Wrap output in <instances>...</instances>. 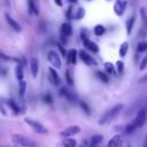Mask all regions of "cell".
<instances>
[{
    "label": "cell",
    "instance_id": "obj_20",
    "mask_svg": "<svg viewBox=\"0 0 147 147\" xmlns=\"http://www.w3.org/2000/svg\"><path fill=\"white\" fill-rule=\"evenodd\" d=\"M134 22H136L134 15L133 16H130L127 18V21H126V32H127V34H131L132 29H133V25H134Z\"/></svg>",
    "mask_w": 147,
    "mask_h": 147
},
{
    "label": "cell",
    "instance_id": "obj_41",
    "mask_svg": "<svg viewBox=\"0 0 147 147\" xmlns=\"http://www.w3.org/2000/svg\"><path fill=\"white\" fill-rule=\"evenodd\" d=\"M55 1V3L57 5V6H60V7H62V5H63V2H62V0H54Z\"/></svg>",
    "mask_w": 147,
    "mask_h": 147
},
{
    "label": "cell",
    "instance_id": "obj_33",
    "mask_svg": "<svg viewBox=\"0 0 147 147\" xmlns=\"http://www.w3.org/2000/svg\"><path fill=\"white\" fill-rule=\"evenodd\" d=\"M140 15H141V17H142V22L145 23V26L147 28V13H146L145 8H141V9H140Z\"/></svg>",
    "mask_w": 147,
    "mask_h": 147
},
{
    "label": "cell",
    "instance_id": "obj_3",
    "mask_svg": "<svg viewBox=\"0 0 147 147\" xmlns=\"http://www.w3.org/2000/svg\"><path fill=\"white\" fill-rule=\"evenodd\" d=\"M24 121L36 133H39V134H47L48 133V130L41 123H39V122L34 121V119H31V118H25Z\"/></svg>",
    "mask_w": 147,
    "mask_h": 147
},
{
    "label": "cell",
    "instance_id": "obj_46",
    "mask_svg": "<svg viewBox=\"0 0 147 147\" xmlns=\"http://www.w3.org/2000/svg\"><path fill=\"white\" fill-rule=\"evenodd\" d=\"M87 1H91V0H87Z\"/></svg>",
    "mask_w": 147,
    "mask_h": 147
},
{
    "label": "cell",
    "instance_id": "obj_39",
    "mask_svg": "<svg viewBox=\"0 0 147 147\" xmlns=\"http://www.w3.org/2000/svg\"><path fill=\"white\" fill-rule=\"evenodd\" d=\"M139 83H140V84H145V83H147V74H145V75L139 79Z\"/></svg>",
    "mask_w": 147,
    "mask_h": 147
},
{
    "label": "cell",
    "instance_id": "obj_38",
    "mask_svg": "<svg viewBox=\"0 0 147 147\" xmlns=\"http://www.w3.org/2000/svg\"><path fill=\"white\" fill-rule=\"evenodd\" d=\"M57 48H59V51H60V53H61V55H62V56H67V54H65V51H64L63 46H62L60 42L57 44Z\"/></svg>",
    "mask_w": 147,
    "mask_h": 147
},
{
    "label": "cell",
    "instance_id": "obj_27",
    "mask_svg": "<svg viewBox=\"0 0 147 147\" xmlns=\"http://www.w3.org/2000/svg\"><path fill=\"white\" fill-rule=\"evenodd\" d=\"M25 91H26V83L24 80H21L20 84H18V93H20V96H23L25 94Z\"/></svg>",
    "mask_w": 147,
    "mask_h": 147
},
{
    "label": "cell",
    "instance_id": "obj_44",
    "mask_svg": "<svg viewBox=\"0 0 147 147\" xmlns=\"http://www.w3.org/2000/svg\"><path fill=\"white\" fill-rule=\"evenodd\" d=\"M78 147H84V145H80V146H78Z\"/></svg>",
    "mask_w": 147,
    "mask_h": 147
},
{
    "label": "cell",
    "instance_id": "obj_4",
    "mask_svg": "<svg viewBox=\"0 0 147 147\" xmlns=\"http://www.w3.org/2000/svg\"><path fill=\"white\" fill-rule=\"evenodd\" d=\"M47 60L48 62L51 63V65L54 68V69H60L61 65H62V62H61V57L59 55L57 52L51 49L48 53H47Z\"/></svg>",
    "mask_w": 147,
    "mask_h": 147
},
{
    "label": "cell",
    "instance_id": "obj_1",
    "mask_svg": "<svg viewBox=\"0 0 147 147\" xmlns=\"http://www.w3.org/2000/svg\"><path fill=\"white\" fill-rule=\"evenodd\" d=\"M123 108H124V106H123L122 103H118V105L111 107L109 110H107V111L100 117V119H99V124H100V125L109 124L110 122H113V121L118 116V114L123 110Z\"/></svg>",
    "mask_w": 147,
    "mask_h": 147
},
{
    "label": "cell",
    "instance_id": "obj_25",
    "mask_svg": "<svg viewBox=\"0 0 147 147\" xmlns=\"http://www.w3.org/2000/svg\"><path fill=\"white\" fill-rule=\"evenodd\" d=\"M105 70H106V74L108 75H114L115 74V65L110 62H106L105 63Z\"/></svg>",
    "mask_w": 147,
    "mask_h": 147
},
{
    "label": "cell",
    "instance_id": "obj_5",
    "mask_svg": "<svg viewBox=\"0 0 147 147\" xmlns=\"http://www.w3.org/2000/svg\"><path fill=\"white\" fill-rule=\"evenodd\" d=\"M146 119H147V105H146V107L141 108L138 111V114H137V116H136V118L133 121V124H134V126L137 129L142 127L144 124L146 123Z\"/></svg>",
    "mask_w": 147,
    "mask_h": 147
},
{
    "label": "cell",
    "instance_id": "obj_37",
    "mask_svg": "<svg viewBox=\"0 0 147 147\" xmlns=\"http://www.w3.org/2000/svg\"><path fill=\"white\" fill-rule=\"evenodd\" d=\"M44 101H45L46 103H52V101H53L52 95H51L49 93H46V94L44 95Z\"/></svg>",
    "mask_w": 147,
    "mask_h": 147
},
{
    "label": "cell",
    "instance_id": "obj_7",
    "mask_svg": "<svg viewBox=\"0 0 147 147\" xmlns=\"http://www.w3.org/2000/svg\"><path fill=\"white\" fill-rule=\"evenodd\" d=\"M78 54H79V59H80L86 65H96V64H98L96 60L93 59L91 55H88L84 49H80V51L78 52Z\"/></svg>",
    "mask_w": 147,
    "mask_h": 147
},
{
    "label": "cell",
    "instance_id": "obj_31",
    "mask_svg": "<svg viewBox=\"0 0 147 147\" xmlns=\"http://www.w3.org/2000/svg\"><path fill=\"white\" fill-rule=\"evenodd\" d=\"M147 51V41H140L137 45V52L138 53H144Z\"/></svg>",
    "mask_w": 147,
    "mask_h": 147
},
{
    "label": "cell",
    "instance_id": "obj_19",
    "mask_svg": "<svg viewBox=\"0 0 147 147\" xmlns=\"http://www.w3.org/2000/svg\"><path fill=\"white\" fill-rule=\"evenodd\" d=\"M23 67L24 65H22V64H17L15 67V77L18 82L23 80V78H24V68Z\"/></svg>",
    "mask_w": 147,
    "mask_h": 147
},
{
    "label": "cell",
    "instance_id": "obj_10",
    "mask_svg": "<svg viewBox=\"0 0 147 147\" xmlns=\"http://www.w3.org/2000/svg\"><path fill=\"white\" fill-rule=\"evenodd\" d=\"M122 145H123V136L116 134L108 141L106 147H122Z\"/></svg>",
    "mask_w": 147,
    "mask_h": 147
},
{
    "label": "cell",
    "instance_id": "obj_40",
    "mask_svg": "<svg viewBox=\"0 0 147 147\" xmlns=\"http://www.w3.org/2000/svg\"><path fill=\"white\" fill-rule=\"evenodd\" d=\"M80 37H82V40L87 39V34H86V31H85V30H82V32H80Z\"/></svg>",
    "mask_w": 147,
    "mask_h": 147
},
{
    "label": "cell",
    "instance_id": "obj_32",
    "mask_svg": "<svg viewBox=\"0 0 147 147\" xmlns=\"http://www.w3.org/2000/svg\"><path fill=\"white\" fill-rule=\"evenodd\" d=\"M116 68H117V72L118 74H123L124 71V63L122 61H116Z\"/></svg>",
    "mask_w": 147,
    "mask_h": 147
},
{
    "label": "cell",
    "instance_id": "obj_12",
    "mask_svg": "<svg viewBox=\"0 0 147 147\" xmlns=\"http://www.w3.org/2000/svg\"><path fill=\"white\" fill-rule=\"evenodd\" d=\"M28 8L30 15L38 16L39 15V5L37 0H28Z\"/></svg>",
    "mask_w": 147,
    "mask_h": 147
},
{
    "label": "cell",
    "instance_id": "obj_28",
    "mask_svg": "<svg viewBox=\"0 0 147 147\" xmlns=\"http://www.w3.org/2000/svg\"><path fill=\"white\" fill-rule=\"evenodd\" d=\"M84 16H85V9H84L83 7H79V8L77 9L76 14H75V18L78 20V21H80V20H83Z\"/></svg>",
    "mask_w": 147,
    "mask_h": 147
},
{
    "label": "cell",
    "instance_id": "obj_36",
    "mask_svg": "<svg viewBox=\"0 0 147 147\" xmlns=\"http://www.w3.org/2000/svg\"><path fill=\"white\" fill-rule=\"evenodd\" d=\"M72 6H69V8L67 9V13H65V16H67V18L68 20H71L72 18Z\"/></svg>",
    "mask_w": 147,
    "mask_h": 147
},
{
    "label": "cell",
    "instance_id": "obj_43",
    "mask_svg": "<svg viewBox=\"0 0 147 147\" xmlns=\"http://www.w3.org/2000/svg\"><path fill=\"white\" fill-rule=\"evenodd\" d=\"M77 1H78V0H68V2H69V3H71V5L77 3Z\"/></svg>",
    "mask_w": 147,
    "mask_h": 147
},
{
    "label": "cell",
    "instance_id": "obj_21",
    "mask_svg": "<svg viewBox=\"0 0 147 147\" xmlns=\"http://www.w3.org/2000/svg\"><path fill=\"white\" fill-rule=\"evenodd\" d=\"M62 146L63 147H77V141L72 138H65L62 141Z\"/></svg>",
    "mask_w": 147,
    "mask_h": 147
},
{
    "label": "cell",
    "instance_id": "obj_9",
    "mask_svg": "<svg viewBox=\"0 0 147 147\" xmlns=\"http://www.w3.org/2000/svg\"><path fill=\"white\" fill-rule=\"evenodd\" d=\"M48 70H49V80H51V83L55 86H59L61 84V78H60L57 71L53 67H49Z\"/></svg>",
    "mask_w": 147,
    "mask_h": 147
},
{
    "label": "cell",
    "instance_id": "obj_22",
    "mask_svg": "<svg viewBox=\"0 0 147 147\" xmlns=\"http://www.w3.org/2000/svg\"><path fill=\"white\" fill-rule=\"evenodd\" d=\"M127 49H129V44H127V41H124V42L121 45L119 51H118L119 56H121V57H124V56L126 55V53H127Z\"/></svg>",
    "mask_w": 147,
    "mask_h": 147
},
{
    "label": "cell",
    "instance_id": "obj_15",
    "mask_svg": "<svg viewBox=\"0 0 147 147\" xmlns=\"http://www.w3.org/2000/svg\"><path fill=\"white\" fill-rule=\"evenodd\" d=\"M83 44H84V46L88 49V51H91L92 53H98L99 52V46L94 42V41H92L91 39H85V40H83Z\"/></svg>",
    "mask_w": 147,
    "mask_h": 147
},
{
    "label": "cell",
    "instance_id": "obj_8",
    "mask_svg": "<svg viewBox=\"0 0 147 147\" xmlns=\"http://www.w3.org/2000/svg\"><path fill=\"white\" fill-rule=\"evenodd\" d=\"M126 1L125 0H117L114 5V13L117 15V16H122L125 11V8H126Z\"/></svg>",
    "mask_w": 147,
    "mask_h": 147
},
{
    "label": "cell",
    "instance_id": "obj_35",
    "mask_svg": "<svg viewBox=\"0 0 147 147\" xmlns=\"http://www.w3.org/2000/svg\"><path fill=\"white\" fill-rule=\"evenodd\" d=\"M146 67H147V55L142 59V61H141V63H140V65H139V70H140V71H142Z\"/></svg>",
    "mask_w": 147,
    "mask_h": 147
},
{
    "label": "cell",
    "instance_id": "obj_18",
    "mask_svg": "<svg viewBox=\"0 0 147 147\" xmlns=\"http://www.w3.org/2000/svg\"><path fill=\"white\" fill-rule=\"evenodd\" d=\"M102 136L101 134H94L92 136L91 140H90V147H99L100 144L102 142Z\"/></svg>",
    "mask_w": 147,
    "mask_h": 147
},
{
    "label": "cell",
    "instance_id": "obj_6",
    "mask_svg": "<svg viewBox=\"0 0 147 147\" xmlns=\"http://www.w3.org/2000/svg\"><path fill=\"white\" fill-rule=\"evenodd\" d=\"M80 127L78 126V125H70V126H68V127H65L63 131H61L60 132V136L62 137V138H70V137H72V136H76L77 133H79L80 132Z\"/></svg>",
    "mask_w": 147,
    "mask_h": 147
},
{
    "label": "cell",
    "instance_id": "obj_30",
    "mask_svg": "<svg viewBox=\"0 0 147 147\" xmlns=\"http://www.w3.org/2000/svg\"><path fill=\"white\" fill-rule=\"evenodd\" d=\"M136 129H137V127L134 126V124H133V122H131L130 124H127V125L125 126V129H124V133L129 136V134H131V133H133Z\"/></svg>",
    "mask_w": 147,
    "mask_h": 147
},
{
    "label": "cell",
    "instance_id": "obj_11",
    "mask_svg": "<svg viewBox=\"0 0 147 147\" xmlns=\"http://www.w3.org/2000/svg\"><path fill=\"white\" fill-rule=\"evenodd\" d=\"M59 94H60L61 96L65 98V99H67L68 101H70V102H76V101H77V96H76L74 93H71L70 91H68L65 87H61L60 91H59Z\"/></svg>",
    "mask_w": 147,
    "mask_h": 147
},
{
    "label": "cell",
    "instance_id": "obj_24",
    "mask_svg": "<svg viewBox=\"0 0 147 147\" xmlns=\"http://www.w3.org/2000/svg\"><path fill=\"white\" fill-rule=\"evenodd\" d=\"M95 76H96V78H99L102 83H108V82H109L108 75H107L106 72H103V71H96V72H95Z\"/></svg>",
    "mask_w": 147,
    "mask_h": 147
},
{
    "label": "cell",
    "instance_id": "obj_16",
    "mask_svg": "<svg viewBox=\"0 0 147 147\" xmlns=\"http://www.w3.org/2000/svg\"><path fill=\"white\" fill-rule=\"evenodd\" d=\"M77 57H78V52H77L75 48L69 49V52H68V54H67V60H68V63L76 64V62H77Z\"/></svg>",
    "mask_w": 147,
    "mask_h": 147
},
{
    "label": "cell",
    "instance_id": "obj_45",
    "mask_svg": "<svg viewBox=\"0 0 147 147\" xmlns=\"http://www.w3.org/2000/svg\"><path fill=\"white\" fill-rule=\"evenodd\" d=\"M107 1H110V0H107Z\"/></svg>",
    "mask_w": 147,
    "mask_h": 147
},
{
    "label": "cell",
    "instance_id": "obj_23",
    "mask_svg": "<svg viewBox=\"0 0 147 147\" xmlns=\"http://www.w3.org/2000/svg\"><path fill=\"white\" fill-rule=\"evenodd\" d=\"M94 33H95L96 36L101 37V36H103V34L106 33V28H105L103 25H101V24H96V25L94 26Z\"/></svg>",
    "mask_w": 147,
    "mask_h": 147
},
{
    "label": "cell",
    "instance_id": "obj_26",
    "mask_svg": "<svg viewBox=\"0 0 147 147\" xmlns=\"http://www.w3.org/2000/svg\"><path fill=\"white\" fill-rule=\"evenodd\" d=\"M7 105L10 107V109H11L15 114H20L21 109H20V107L16 105V102H15V101H13V100H7Z\"/></svg>",
    "mask_w": 147,
    "mask_h": 147
},
{
    "label": "cell",
    "instance_id": "obj_13",
    "mask_svg": "<svg viewBox=\"0 0 147 147\" xmlns=\"http://www.w3.org/2000/svg\"><path fill=\"white\" fill-rule=\"evenodd\" d=\"M5 18H6V21H7V23L9 24V26L13 29V30H15V31H17V32H20L21 30H22V28H21V25L8 14V13H5Z\"/></svg>",
    "mask_w": 147,
    "mask_h": 147
},
{
    "label": "cell",
    "instance_id": "obj_17",
    "mask_svg": "<svg viewBox=\"0 0 147 147\" xmlns=\"http://www.w3.org/2000/svg\"><path fill=\"white\" fill-rule=\"evenodd\" d=\"M60 31H61V34L64 36V37H67V38L72 34V28H71V25L69 23H62Z\"/></svg>",
    "mask_w": 147,
    "mask_h": 147
},
{
    "label": "cell",
    "instance_id": "obj_42",
    "mask_svg": "<svg viewBox=\"0 0 147 147\" xmlns=\"http://www.w3.org/2000/svg\"><path fill=\"white\" fill-rule=\"evenodd\" d=\"M142 147H147V134L145 137V140H144V144H142Z\"/></svg>",
    "mask_w": 147,
    "mask_h": 147
},
{
    "label": "cell",
    "instance_id": "obj_2",
    "mask_svg": "<svg viewBox=\"0 0 147 147\" xmlns=\"http://www.w3.org/2000/svg\"><path fill=\"white\" fill-rule=\"evenodd\" d=\"M11 139L15 144H17L22 147H40L38 145V142H36L34 140L29 139V138H26L24 136H21V134H13Z\"/></svg>",
    "mask_w": 147,
    "mask_h": 147
},
{
    "label": "cell",
    "instance_id": "obj_14",
    "mask_svg": "<svg viewBox=\"0 0 147 147\" xmlns=\"http://www.w3.org/2000/svg\"><path fill=\"white\" fill-rule=\"evenodd\" d=\"M30 70H31L32 77L36 78L38 76V70H39V61L37 57H32L30 60Z\"/></svg>",
    "mask_w": 147,
    "mask_h": 147
},
{
    "label": "cell",
    "instance_id": "obj_29",
    "mask_svg": "<svg viewBox=\"0 0 147 147\" xmlns=\"http://www.w3.org/2000/svg\"><path fill=\"white\" fill-rule=\"evenodd\" d=\"M65 80L70 86H74V77H72V74L69 69L65 70Z\"/></svg>",
    "mask_w": 147,
    "mask_h": 147
},
{
    "label": "cell",
    "instance_id": "obj_34",
    "mask_svg": "<svg viewBox=\"0 0 147 147\" xmlns=\"http://www.w3.org/2000/svg\"><path fill=\"white\" fill-rule=\"evenodd\" d=\"M79 106H80V108H82L86 114H90V108H88V106H87L84 101H79Z\"/></svg>",
    "mask_w": 147,
    "mask_h": 147
}]
</instances>
